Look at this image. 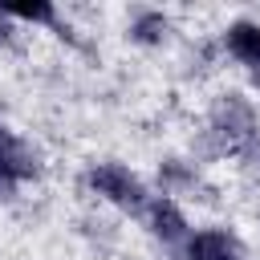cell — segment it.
<instances>
[{
  "instance_id": "1",
  "label": "cell",
  "mask_w": 260,
  "mask_h": 260,
  "mask_svg": "<svg viewBox=\"0 0 260 260\" xmlns=\"http://www.w3.org/2000/svg\"><path fill=\"white\" fill-rule=\"evenodd\" d=\"M85 187L93 195H102L106 203L130 211V215H146V207H150V195H146L142 179L122 162H93L85 171Z\"/></svg>"
},
{
  "instance_id": "2",
  "label": "cell",
  "mask_w": 260,
  "mask_h": 260,
  "mask_svg": "<svg viewBox=\"0 0 260 260\" xmlns=\"http://www.w3.org/2000/svg\"><path fill=\"white\" fill-rule=\"evenodd\" d=\"M211 122H215V130H219V134H228V142H232V146H240V142L256 138V118H252V106H248L244 98H236V93H228V98L215 106Z\"/></svg>"
},
{
  "instance_id": "3",
  "label": "cell",
  "mask_w": 260,
  "mask_h": 260,
  "mask_svg": "<svg viewBox=\"0 0 260 260\" xmlns=\"http://www.w3.org/2000/svg\"><path fill=\"white\" fill-rule=\"evenodd\" d=\"M146 223H150V232H154L162 244H187V236H191L187 215L179 211V203H175L171 195H154V199H150Z\"/></svg>"
},
{
  "instance_id": "4",
  "label": "cell",
  "mask_w": 260,
  "mask_h": 260,
  "mask_svg": "<svg viewBox=\"0 0 260 260\" xmlns=\"http://www.w3.org/2000/svg\"><path fill=\"white\" fill-rule=\"evenodd\" d=\"M183 260H240V244L223 228H203V232L187 236Z\"/></svg>"
},
{
  "instance_id": "5",
  "label": "cell",
  "mask_w": 260,
  "mask_h": 260,
  "mask_svg": "<svg viewBox=\"0 0 260 260\" xmlns=\"http://www.w3.org/2000/svg\"><path fill=\"white\" fill-rule=\"evenodd\" d=\"M223 45H228V53L240 65H248L252 73H260V24L256 20H232L223 28Z\"/></svg>"
},
{
  "instance_id": "6",
  "label": "cell",
  "mask_w": 260,
  "mask_h": 260,
  "mask_svg": "<svg viewBox=\"0 0 260 260\" xmlns=\"http://www.w3.org/2000/svg\"><path fill=\"white\" fill-rule=\"evenodd\" d=\"M167 32H171V20L162 16V12H138L134 16V24H130V37L138 41V45H162L167 41Z\"/></svg>"
},
{
  "instance_id": "7",
  "label": "cell",
  "mask_w": 260,
  "mask_h": 260,
  "mask_svg": "<svg viewBox=\"0 0 260 260\" xmlns=\"http://www.w3.org/2000/svg\"><path fill=\"white\" fill-rule=\"evenodd\" d=\"M8 20H28V24H49L57 28V8L53 4H8Z\"/></svg>"
},
{
  "instance_id": "8",
  "label": "cell",
  "mask_w": 260,
  "mask_h": 260,
  "mask_svg": "<svg viewBox=\"0 0 260 260\" xmlns=\"http://www.w3.org/2000/svg\"><path fill=\"white\" fill-rule=\"evenodd\" d=\"M4 41H8V12L0 8V45H4Z\"/></svg>"
}]
</instances>
